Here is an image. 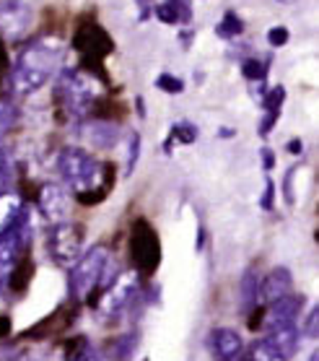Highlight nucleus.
<instances>
[{
	"label": "nucleus",
	"mask_w": 319,
	"mask_h": 361,
	"mask_svg": "<svg viewBox=\"0 0 319 361\" xmlns=\"http://www.w3.org/2000/svg\"><path fill=\"white\" fill-rule=\"evenodd\" d=\"M13 123H16V109H13L11 102H3V99H0V140H3V135L13 128Z\"/></svg>",
	"instance_id": "obj_27"
},
{
	"label": "nucleus",
	"mask_w": 319,
	"mask_h": 361,
	"mask_svg": "<svg viewBox=\"0 0 319 361\" xmlns=\"http://www.w3.org/2000/svg\"><path fill=\"white\" fill-rule=\"evenodd\" d=\"M208 345H211L213 356L221 361V359H226V356H234L237 351H242V348H244V341H242V336H239L237 330L215 328L211 333V341H208Z\"/></svg>",
	"instance_id": "obj_14"
},
{
	"label": "nucleus",
	"mask_w": 319,
	"mask_h": 361,
	"mask_svg": "<svg viewBox=\"0 0 319 361\" xmlns=\"http://www.w3.org/2000/svg\"><path fill=\"white\" fill-rule=\"evenodd\" d=\"M288 151H291V154H304V143H301V138L288 140Z\"/></svg>",
	"instance_id": "obj_35"
},
{
	"label": "nucleus",
	"mask_w": 319,
	"mask_h": 361,
	"mask_svg": "<svg viewBox=\"0 0 319 361\" xmlns=\"http://www.w3.org/2000/svg\"><path fill=\"white\" fill-rule=\"evenodd\" d=\"M283 99H286V89H283V86H273V89L260 99L262 109H265V112H280Z\"/></svg>",
	"instance_id": "obj_22"
},
{
	"label": "nucleus",
	"mask_w": 319,
	"mask_h": 361,
	"mask_svg": "<svg viewBox=\"0 0 319 361\" xmlns=\"http://www.w3.org/2000/svg\"><path fill=\"white\" fill-rule=\"evenodd\" d=\"M156 16L164 24H192V8L187 0H166L161 6H156Z\"/></svg>",
	"instance_id": "obj_17"
},
{
	"label": "nucleus",
	"mask_w": 319,
	"mask_h": 361,
	"mask_svg": "<svg viewBox=\"0 0 319 361\" xmlns=\"http://www.w3.org/2000/svg\"><path fill=\"white\" fill-rule=\"evenodd\" d=\"M11 336V317L8 314H0V338Z\"/></svg>",
	"instance_id": "obj_34"
},
{
	"label": "nucleus",
	"mask_w": 319,
	"mask_h": 361,
	"mask_svg": "<svg viewBox=\"0 0 319 361\" xmlns=\"http://www.w3.org/2000/svg\"><path fill=\"white\" fill-rule=\"evenodd\" d=\"M260 279H257V273L249 271L242 281V302H244V312H252L257 302H260Z\"/></svg>",
	"instance_id": "obj_18"
},
{
	"label": "nucleus",
	"mask_w": 319,
	"mask_h": 361,
	"mask_svg": "<svg viewBox=\"0 0 319 361\" xmlns=\"http://www.w3.org/2000/svg\"><path fill=\"white\" fill-rule=\"evenodd\" d=\"M221 361H249V353H244V348H242V351H237L234 356H226V359H221Z\"/></svg>",
	"instance_id": "obj_37"
},
{
	"label": "nucleus",
	"mask_w": 319,
	"mask_h": 361,
	"mask_svg": "<svg viewBox=\"0 0 319 361\" xmlns=\"http://www.w3.org/2000/svg\"><path fill=\"white\" fill-rule=\"evenodd\" d=\"M270 310L262 317V322L268 325V330H278V328H288V325H296L299 314L304 310V296L301 294H286L275 299L273 304H268Z\"/></svg>",
	"instance_id": "obj_11"
},
{
	"label": "nucleus",
	"mask_w": 319,
	"mask_h": 361,
	"mask_svg": "<svg viewBox=\"0 0 319 361\" xmlns=\"http://www.w3.org/2000/svg\"><path fill=\"white\" fill-rule=\"evenodd\" d=\"M16 361H34V359H32V356H18Z\"/></svg>",
	"instance_id": "obj_40"
},
{
	"label": "nucleus",
	"mask_w": 319,
	"mask_h": 361,
	"mask_svg": "<svg viewBox=\"0 0 319 361\" xmlns=\"http://www.w3.org/2000/svg\"><path fill=\"white\" fill-rule=\"evenodd\" d=\"M278 117H280V112H265V117H262V123H260L262 138H268V135H270V130L275 128V123H278Z\"/></svg>",
	"instance_id": "obj_30"
},
{
	"label": "nucleus",
	"mask_w": 319,
	"mask_h": 361,
	"mask_svg": "<svg viewBox=\"0 0 319 361\" xmlns=\"http://www.w3.org/2000/svg\"><path fill=\"white\" fill-rule=\"evenodd\" d=\"M65 44L60 39H37L18 55L16 66L11 71V86L18 97H29L34 91H39L44 83L58 73L63 66Z\"/></svg>",
	"instance_id": "obj_2"
},
{
	"label": "nucleus",
	"mask_w": 319,
	"mask_h": 361,
	"mask_svg": "<svg viewBox=\"0 0 319 361\" xmlns=\"http://www.w3.org/2000/svg\"><path fill=\"white\" fill-rule=\"evenodd\" d=\"M262 164H265L268 172L275 166V154H273V148H262Z\"/></svg>",
	"instance_id": "obj_33"
},
{
	"label": "nucleus",
	"mask_w": 319,
	"mask_h": 361,
	"mask_svg": "<svg viewBox=\"0 0 319 361\" xmlns=\"http://www.w3.org/2000/svg\"><path fill=\"white\" fill-rule=\"evenodd\" d=\"M73 47L83 52L89 60L99 63L106 52H112V37L96 24H83L73 37Z\"/></svg>",
	"instance_id": "obj_10"
},
{
	"label": "nucleus",
	"mask_w": 319,
	"mask_h": 361,
	"mask_svg": "<svg viewBox=\"0 0 319 361\" xmlns=\"http://www.w3.org/2000/svg\"><path fill=\"white\" fill-rule=\"evenodd\" d=\"M280 3H286V6H288V3H296V0H280Z\"/></svg>",
	"instance_id": "obj_42"
},
{
	"label": "nucleus",
	"mask_w": 319,
	"mask_h": 361,
	"mask_svg": "<svg viewBox=\"0 0 319 361\" xmlns=\"http://www.w3.org/2000/svg\"><path fill=\"white\" fill-rule=\"evenodd\" d=\"M288 29L286 26H273L270 32H268V42H270L273 47H283V44H288Z\"/></svg>",
	"instance_id": "obj_29"
},
{
	"label": "nucleus",
	"mask_w": 319,
	"mask_h": 361,
	"mask_svg": "<svg viewBox=\"0 0 319 361\" xmlns=\"http://www.w3.org/2000/svg\"><path fill=\"white\" fill-rule=\"evenodd\" d=\"M83 135H86V140H89V146L106 151V148L117 146V140H120V128H117L115 123H106V120H91V123L86 125Z\"/></svg>",
	"instance_id": "obj_15"
},
{
	"label": "nucleus",
	"mask_w": 319,
	"mask_h": 361,
	"mask_svg": "<svg viewBox=\"0 0 319 361\" xmlns=\"http://www.w3.org/2000/svg\"><path fill=\"white\" fill-rule=\"evenodd\" d=\"M37 205H39L42 216L49 224L68 221V192L60 185H42L39 195H37Z\"/></svg>",
	"instance_id": "obj_12"
},
{
	"label": "nucleus",
	"mask_w": 319,
	"mask_h": 361,
	"mask_svg": "<svg viewBox=\"0 0 319 361\" xmlns=\"http://www.w3.org/2000/svg\"><path fill=\"white\" fill-rule=\"evenodd\" d=\"M138 294H140L138 276L135 273H125V276H117L104 288V294H99V299L94 304L99 307V312L104 314L106 322H117L130 310V304L138 299Z\"/></svg>",
	"instance_id": "obj_6"
},
{
	"label": "nucleus",
	"mask_w": 319,
	"mask_h": 361,
	"mask_svg": "<svg viewBox=\"0 0 319 361\" xmlns=\"http://www.w3.org/2000/svg\"><path fill=\"white\" fill-rule=\"evenodd\" d=\"M135 104H138V115H140V117H146V109H143V99L138 97V99H135Z\"/></svg>",
	"instance_id": "obj_38"
},
{
	"label": "nucleus",
	"mask_w": 319,
	"mask_h": 361,
	"mask_svg": "<svg viewBox=\"0 0 319 361\" xmlns=\"http://www.w3.org/2000/svg\"><path fill=\"white\" fill-rule=\"evenodd\" d=\"M301 343V333L296 325L278 330H268V336L254 341L249 348V361H291Z\"/></svg>",
	"instance_id": "obj_8"
},
{
	"label": "nucleus",
	"mask_w": 319,
	"mask_h": 361,
	"mask_svg": "<svg viewBox=\"0 0 319 361\" xmlns=\"http://www.w3.org/2000/svg\"><path fill=\"white\" fill-rule=\"evenodd\" d=\"M309 361H319V353H311V356H309Z\"/></svg>",
	"instance_id": "obj_41"
},
{
	"label": "nucleus",
	"mask_w": 319,
	"mask_h": 361,
	"mask_svg": "<svg viewBox=\"0 0 319 361\" xmlns=\"http://www.w3.org/2000/svg\"><path fill=\"white\" fill-rule=\"evenodd\" d=\"M11 185H13V164H11L8 154L3 151V146H0V192L11 190Z\"/></svg>",
	"instance_id": "obj_24"
},
{
	"label": "nucleus",
	"mask_w": 319,
	"mask_h": 361,
	"mask_svg": "<svg viewBox=\"0 0 319 361\" xmlns=\"http://www.w3.org/2000/svg\"><path fill=\"white\" fill-rule=\"evenodd\" d=\"M58 94H60L63 107H65L70 115L83 117V115H89V109L96 104L99 83L89 71L70 68V71H63V73H60Z\"/></svg>",
	"instance_id": "obj_3"
},
{
	"label": "nucleus",
	"mask_w": 319,
	"mask_h": 361,
	"mask_svg": "<svg viewBox=\"0 0 319 361\" xmlns=\"http://www.w3.org/2000/svg\"><path fill=\"white\" fill-rule=\"evenodd\" d=\"M34 24V11L26 0H0V39L21 42Z\"/></svg>",
	"instance_id": "obj_9"
},
{
	"label": "nucleus",
	"mask_w": 319,
	"mask_h": 361,
	"mask_svg": "<svg viewBox=\"0 0 319 361\" xmlns=\"http://www.w3.org/2000/svg\"><path fill=\"white\" fill-rule=\"evenodd\" d=\"M83 226L75 221H60L52 224V229L47 231V250L49 257L55 260L60 268H70V265L83 255Z\"/></svg>",
	"instance_id": "obj_5"
},
{
	"label": "nucleus",
	"mask_w": 319,
	"mask_h": 361,
	"mask_svg": "<svg viewBox=\"0 0 319 361\" xmlns=\"http://www.w3.org/2000/svg\"><path fill=\"white\" fill-rule=\"evenodd\" d=\"M130 260L138 273H154L161 263V242L146 219H138L130 231Z\"/></svg>",
	"instance_id": "obj_7"
},
{
	"label": "nucleus",
	"mask_w": 319,
	"mask_h": 361,
	"mask_svg": "<svg viewBox=\"0 0 319 361\" xmlns=\"http://www.w3.org/2000/svg\"><path fill=\"white\" fill-rule=\"evenodd\" d=\"M6 66H8V58H6V47H3V39H0V75L6 73Z\"/></svg>",
	"instance_id": "obj_36"
},
{
	"label": "nucleus",
	"mask_w": 319,
	"mask_h": 361,
	"mask_svg": "<svg viewBox=\"0 0 319 361\" xmlns=\"http://www.w3.org/2000/svg\"><path fill=\"white\" fill-rule=\"evenodd\" d=\"M291 288H294V279H291L288 268H275V271H270V276L260 283V291H257V294H260L262 304H273L275 299H280V296L291 294Z\"/></svg>",
	"instance_id": "obj_13"
},
{
	"label": "nucleus",
	"mask_w": 319,
	"mask_h": 361,
	"mask_svg": "<svg viewBox=\"0 0 319 361\" xmlns=\"http://www.w3.org/2000/svg\"><path fill=\"white\" fill-rule=\"evenodd\" d=\"M244 32V24H242V18L237 16V13H226L223 16V21L218 24V37H223V39H234V37H239V34Z\"/></svg>",
	"instance_id": "obj_20"
},
{
	"label": "nucleus",
	"mask_w": 319,
	"mask_h": 361,
	"mask_svg": "<svg viewBox=\"0 0 319 361\" xmlns=\"http://www.w3.org/2000/svg\"><path fill=\"white\" fill-rule=\"evenodd\" d=\"M135 345H138V336H135V333H130V336H123L115 345V359L117 361H127L132 356V351H135Z\"/></svg>",
	"instance_id": "obj_25"
},
{
	"label": "nucleus",
	"mask_w": 319,
	"mask_h": 361,
	"mask_svg": "<svg viewBox=\"0 0 319 361\" xmlns=\"http://www.w3.org/2000/svg\"><path fill=\"white\" fill-rule=\"evenodd\" d=\"M138 157H140V135L132 130L130 138H127V169H125L127 174L135 172V166H138Z\"/></svg>",
	"instance_id": "obj_28"
},
{
	"label": "nucleus",
	"mask_w": 319,
	"mask_h": 361,
	"mask_svg": "<svg viewBox=\"0 0 319 361\" xmlns=\"http://www.w3.org/2000/svg\"><path fill=\"white\" fill-rule=\"evenodd\" d=\"M91 353V343L86 336H73L68 338L65 343V356H63V361H86Z\"/></svg>",
	"instance_id": "obj_19"
},
{
	"label": "nucleus",
	"mask_w": 319,
	"mask_h": 361,
	"mask_svg": "<svg viewBox=\"0 0 319 361\" xmlns=\"http://www.w3.org/2000/svg\"><path fill=\"white\" fill-rule=\"evenodd\" d=\"M273 195H275V185H273V180H268L265 182V195H262V208L265 211L273 208Z\"/></svg>",
	"instance_id": "obj_32"
},
{
	"label": "nucleus",
	"mask_w": 319,
	"mask_h": 361,
	"mask_svg": "<svg viewBox=\"0 0 319 361\" xmlns=\"http://www.w3.org/2000/svg\"><path fill=\"white\" fill-rule=\"evenodd\" d=\"M242 73H244L246 81H265L268 78V63L265 60H244L242 66Z\"/></svg>",
	"instance_id": "obj_21"
},
{
	"label": "nucleus",
	"mask_w": 319,
	"mask_h": 361,
	"mask_svg": "<svg viewBox=\"0 0 319 361\" xmlns=\"http://www.w3.org/2000/svg\"><path fill=\"white\" fill-rule=\"evenodd\" d=\"M169 138L180 140V143L189 146V143H195V140H197V128L192 123H177L172 128V135H169Z\"/></svg>",
	"instance_id": "obj_23"
},
{
	"label": "nucleus",
	"mask_w": 319,
	"mask_h": 361,
	"mask_svg": "<svg viewBox=\"0 0 319 361\" xmlns=\"http://www.w3.org/2000/svg\"><path fill=\"white\" fill-rule=\"evenodd\" d=\"M60 174L83 205L101 203L112 192V166L99 161L83 148H65L58 159Z\"/></svg>",
	"instance_id": "obj_1"
},
{
	"label": "nucleus",
	"mask_w": 319,
	"mask_h": 361,
	"mask_svg": "<svg viewBox=\"0 0 319 361\" xmlns=\"http://www.w3.org/2000/svg\"><path fill=\"white\" fill-rule=\"evenodd\" d=\"M32 276H34V263L29 257H18L16 265L6 276V286H8L11 294H26V288L32 283Z\"/></svg>",
	"instance_id": "obj_16"
},
{
	"label": "nucleus",
	"mask_w": 319,
	"mask_h": 361,
	"mask_svg": "<svg viewBox=\"0 0 319 361\" xmlns=\"http://www.w3.org/2000/svg\"><path fill=\"white\" fill-rule=\"evenodd\" d=\"M319 336V307H314L306 320V338H317Z\"/></svg>",
	"instance_id": "obj_31"
},
{
	"label": "nucleus",
	"mask_w": 319,
	"mask_h": 361,
	"mask_svg": "<svg viewBox=\"0 0 319 361\" xmlns=\"http://www.w3.org/2000/svg\"><path fill=\"white\" fill-rule=\"evenodd\" d=\"M156 89H161L164 94H182L184 91V81L172 73H161L156 78Z\"/></svg>",
	"instance_id": "obj_26"
},
{
	"label": "nucleus",
	"mask_w": 319,
	"mask_h": 361,
	"mask_svg": "<svg viewBox=\"0 0 319 361\" xmlns=\"http://www.w3.org/2000/svg\"><path fill=\"white\" fill-rule=\"evenodd\" d=\"M106 255H109L106 247L94 245L73 263V271H70V279H68V288H70L73 302H86L89 294H94L99 288V279H101V271H104Z\"/></svg>",
	"instance_id": "obj_4"
},
{
	"label": "nucleus",
	"mask_w": 319,
	"mask_h": 361,
	"mask_svg": "<svg viewBox=\"0 0 319 361\" xmlns=\"http://www.w3.org/2000/svg\"><path fill=\"white\" fill-rule=\"evenodd\" d=\"M86 361H104V356H99V353L91 351V353H89V359H86Z\"/></svg>",
	"instance_id": "obj_39"
}]
</instances>
